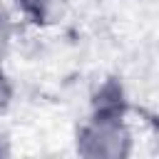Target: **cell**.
Instances as JSON below:
<instances>
[{"label": "cell", "instance_id": "6da1fadb", "mask_svg": "<svg viewBox=\"0 0 159 159\" xmlns=\"http://www.w3.org/2000/svg\"><path fill=\"white\" fill-rule=\"evenodd\" d=\"M25 2V7L27 10H35V12H42L45 10V5L50 2V0H22Z\"/></svg>", "mask_w": 159, "mask_h": 159}, {"label": "cell", "instance_id": "7a4b0ae2", "mask_svg": "<svg viewBox=\"0 0 159 159\" xmlns=\"http://www.w3.org/2000/svg\"><path fill=\"white\" fill-rule=\"evenodd\" d=\"M5 37H7V27H5V17H2V12H0V47H2Z\"/></svg>", "mask_w": 159, "mask_h": 159}]
</instances>
